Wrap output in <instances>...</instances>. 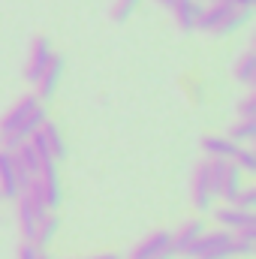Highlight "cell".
Wrapping results in <instances>:
<instances>
[{
	"instance_id": "5",
	"label": "cell",
	"mask_w": 256,
	"mask_h": 259,
	"mask_svg": "<svg viewBox=\"0 0 256 259\" xmlns=\"http://www.w3.org/2000/svg\"><path fill=\"white\" fill-rule=\"evenodd\" d=\"M55 58V52H52V42L46 39V36H36L33 42H30V58H27V69H24V78L30 81V84H36L39 81V75H42V69L49 66V61Z\"/></svg>"
},
{
	"instance_id": "13",
	"label": "cell",
	"mask_w": 256,
	"mask_h": 259,
	"mask_svg": "<svg viewBox=\"0 0 256 259\" xmlns=\"http://www.w3.org/2000/svg\"><path fill=\"white\" fill-rule=\"evenodd\" d=\"M214 217H217V223H220L223 229H229V232H235V229H241V226L256 223L253 211H244V208H235V205L217 208V211H214Z\"/></svg>"
},
{
	"instance_id": "24",
	"label": "cell",
	"mask_w": 256,
	"mask_h": 259,
	"mask_svg": "<svg viewBox=\"0 0 256 259\" xmlns=\"http://www.w3.org/2000/svg\"><path fill=\"white\" fill-rule=\"evenodd\" d=\"M235 208H244V211H253L256 205V187H241V193L235 196V202H232Z\"/></svg>"
},
{
	"instance_id": "7",
	"label": "cell",
	"mask_w": 256,
	"mask_h": 259,
	"mask_svg": "<svg viewBox=\"0 0 256 259\" xmlns=\"http://www.w3.org/2000/svg\"><path fill=\"white\" fill-rule=\"evenodd\" d=\"M39 103H42V100H39L36 94H27V97H21V100H18V103H15V106H12V109L3 115V121H0V139L12 136V133H15V127H18V124H21V121H24V118H27V115H30V112H33Z\"/></svg>"
},
{
	"instance_id": "23",
	"label": "cell",
	"mask_w": 256,
	"mask_h": 259,
	"mask_svg": "<svg viewBox=\"0 0 256 259\" xmlns=\"http://www.w3.org/2000/svg\"><path fill=\"white\" fill-rule=\"evenodd\" d=\"M232 259H247V256H253V250H256V241H244V238H235L232 235Z\"/></svg>"
},
{
	"instance_id": "2",
	"label": "cell",
	"mask_w": 256,
	"mask_h": 259,
	"mask_svg": "<svg viewBox=\"0 0 256 259\" xmlns=\"http://www.w3.org/2000/svg\"><path fill=\"white\" fill-rule=\"evenodd\" d=\"M46 121H49V109H46V103H39V106H36V109H33V112H30V115H27L18 127H15V133H12V136L0 139V142H3V148H6V151H15V148H18L21 142H27L36 130H42V124H46Z\"/></svg>"
},
{
	"instance_id": "27",
	"label": "cell",
	"mask_w": 256,
	"mask_h": 259,
	"mask_svg": "<svg viewBox=\"0 0 256 259\" xmlns=\"http://www.w3.org/2000/svg\"><path fill=\"white\" fill-rule=\"evenodd\" d=\"M232 235H235V238H244V241H256V223H250V226H241V229H235Z\"/></svg>"
},
{
	"instance_id": "8",
	"label": "cell",
	"mask_w": 256,
	"mask_h": 259,
	"mask_svg": "<svg viewBox=\"0 0 256 259\" xmlns=\"http://www.w3.org/2000/svg\"><path fill=\"white\" fill-rule=\"evenodd\" d=\"M193 205L199 214H208L214 208V193H211V184H208V160H202L193 172Z\"/></svg>"
},
{
	"instance_id": "20",
	"label": "cell",
	"mask_w": 256,
	"mask_h": 259,
	"mask_svg": "<svg viewBox=\"0 0 256 259\" xmlns=\"http://www.w3.org/2000/svg\"><path fill=\"white\" fill-rule=\"evenodd\" d=\"M226 139H232L235 145L253 142V139H256V121H238V124H232V127H229V136H226Z\"/></svg>"
},
{
	"instance_id": "19",
	"label": "cell",
	"mask_w": 256,
	"mask_h": 259,
	"mask_svg": "<svg viewBox=\"0 0 256 259\" xmlns=\"http://www.w3.org/2000/svg\"><path fill=\"white\" fill-rule=\"evenodd\" d=\"M12 154L18 157V163L24 166V172H27L30 178H36V175H39V166H42V163H39V154H36V148H33L30 142H21Z\"/></svg>"
},
{
	"instance_id": "22",
	"label": "cell",
	"mask_w": 256,
	"mask_h": 259,
	"mask_svg": "<svg viewBox=\"0 0 256 259\" xmlns=\"http://www.w3.org/2000/svg\"><path fill=\"white\" fill-rule=\"evenodd\" d=\"M232 163H235L241 172H256V151H253V148H247V145H241Z\"/></svg>"
},
{
	"instance_id": "15",
	"label": "cell",
	"mask_w": 256,
	"mask_h": 259,
	"mask_svg": "<svg viewBox=\"0 0 256 259\" xmlns=\"http://www.w3.org/2000/svg\"><path fill=\"white\" fill-rule=\"evenodd\" d=\"M15 202H18V226H21V235H24V241H33V235H36V226H39L42 220L36 217V211L30 208V202H27L24 196H18Z\"/></svg>"
},
{
	"instance_id": "9",
	"label": "cell",
	"mask_w": 256,
	"mask_h": 259,
	"mask_svg": "<svg viewBox=\"0 0 256 259\" xmlns=\"http://www.w3.org/2000/svg\"><path fill=\"white\" fill-rule=\"evenodd\" d=\"M205 232H208V229H205V220H202V217L181 223V229L172 235V253H175V256H187V250H190Z\"/></svg>"
},
{
	"instance_id": "30",
	"label": "cell",
	"mask_w": 256,
	"mask_h": 259,
	"mask_svg": "<svg viewBox=\"0 0 256 259\" xmlns=\"http://www.w3.org/2000/svg\"><path fill=\"white\" fill-rule=\"evenodd\" d=\"M39 259H52V256H49V253H39Z\"/></svg>"
},
{
	"instance_id": "28",
	"label": "cell",
	"mask_w": 256,
	"mask_h": 259,
	"mask_svg": "<svg viewBox=\"0 0 256 259\" xmlns=\"http://www.w3.org/2000/svg\"><path fill=\"white\" fill-rule=\"evenodd\" d=\"M94 259H121L118 253H100V256H94Z\"/></svg>"
},
{
	"instance_id": "3",
	"label": "cell",
	"mask_w": 256,
	"mask_h": 259,
	"mask_svg": "<svg viewBox=\"0 0 256 259\" xmlns=\"http://www.w3.org/2000/svg\"><path fill=\"white\" fill-rule=\"evenodd\" d=\"M172 256L175 253H172V235L169 232H154L130 250V259H172Z\"/></svg>"
},
{
	"instance_id": "25",
	"label": "cell",
	"mask_w": 256,
	"mask_h": 259,
	"mask_svg": "<svg viewBox=\"0 0 256 259\" xmlns=\"http://www.w3.org/2000/svg\"><path fill=\"white\" fill-rule=\"evenodd\" d=\"M238 115H241V121H256V97L253 94L238 103Z\"/></svg>"
},
{
	"instance_id": "11",
	"label": "cell",
	"mask_w": 256,
	"mask_h": 259,
	"mask_svg": "<svg viewBox=\"0 0 256 259\" xmlns=\"http://www.w3.org/2000/svg\"><path fill=\"white\" fill-rule=\"evenodd\" d=\"M18 181H15V166H12V151L0 148V199H18Z\"/></svg>"
},
{
	"instance_id": "18",
	"label": "cell",
	"mask_w": 256,
	"mask_h": 259,
	"mask_svg": "<svg viewBox=\"0 0 256 259\" xmlns=\"http://www.w3.org/2000/svg\"><path fill=\"white\" fill-rule=\"evenodd\" d=\"M250 18H253V9H235V12H232V15H229V18L211 33V36H232V33H238L244 24H250Z\"/></svg>"
},
{
	"instance_id": "14",
	"label": "cell",
	"mask_w": 256,
	"mask_h": 259,
	"mask_svg": "<svg viewBox=\"0 0 256 259\" xmlns=\"http://www.w3.org/2000/svg\"><path fill=\"white\" fill-rule=\"evenodd\" d=\"M42 139H46V145H49V151H52V160H55V163H61V160L66 157L64 130L58 127L55 121H46V124H42Z\"/></svg>"
},
{
	"instance_id": "17",
	"label": "cell",
	"mask_w": 256,
	"mask_h": 259,
	"mask_svg": "<svg viewBox=\"0 0 256 259\" xmlns=\"http://www.w3.org/2000/svg\"><path fill=\"white\" fill-rule=\"evenodd\" d=\"M232 75H235L241 84H247V88L256 81V52H253V49H247V52L235 61V66H232Z\"/></svg>"
},
{
	"instance_id": "16",
	"label": "cell",
	"mask_w": 256,
	"mask_h": 259,
	"mask_svg": "<svg viewBox=\"0 0 256 259\" xmlns=\"http://www.w3.org/2000/svg\"><path fill=\"white\" fill-rule=\"evenodd\" d=\"M58 229H61V220H58V214L55 211H49L46 214V220L36 226V235H33V244L39 247V250H46L52 241H55V235H58Z\"/></svg>"
},
{
	"instance_id": "26",
	"label": "cell",
	"mask_w": 256,
	"mask_h": 259,
	"mask_svg": "<svg viewBox=\"0 0 256 259\" xmlns=\"http://www.w3.org/2000/svg\"><path fill=\"white\" fill-rule=\"evenodd\" d=\"M39 253H42V250H39L33 241H24L21 250H18V259H39Z\"/></svg>"
},
{
	"instance_id": "1",
	"label": "cell",
	"mask_w": 256,
	"mask_h": 259,
	"mask_svg": "<svg viewBox=\"0 0 256 259\" xmlns=\"http://www.w3.org/2000/svg\"><path fill=\"white\" fill-rule=\"evenodd\" d=\"M232 232L229 229H214V232H205L190 250V259H232Z\"/></svg>"
},
{
	"instance_id": "12",
	"label": "cell",
	"mask_w": 256,
	"mask_h": 259,
	"mask_svg": "<svg viewBox=\"0 0 256 259\" xmlns=\"http://www.w3.org/2000/svg\"><path fill=\"white\" fill-rule=\"evenodd\" d=\"M241 145H235L226 136H205L202 139V151L208 154V160H235Z\"/></svg>"
},
{
	"instance_id": "4",
	"label": "cell",
	"mask_w": 256,
	"mask_h": 259,
	"mask_svg": "<svg viewBox=\"0 0 256 259\" xmlns=\"http://www.w3.org/2000/svg\"><path fill=\"white\" fill-rule=\"evenodd\" d=\"M36 181H39V190H42V199H46V208H49V211H58V208H61V196H64V193H61L58 163H55V160L42 163V166H39Z\"/></svg>"
},
{
	"instance_id": "29",
	"label": "cell",
	"mask_w": 256,
	"mask_h": 259,
	"mask_svg": "<svg viewBox=\"0 0 256 259\" xmlns=\"http://www.w3.org/2000/svg\"><path fill=\"white\" fill-rule=\"evenodd\" d=\"M157 3H160V6H166V9H169V6H172V3H175V0H157Z\"/></svg>"
},
{
	"instance_id": "21",
	"label": "cell",
	"mask_w": 256,
	"mask_h": 259,
	"mask_svg": "<svg viewBox=\"0 0 256 259\" xmlns=\"http://www.w3.org/2000/svg\"><path fill=\"white\" fill-rule=\"evenodd\" d=\"M139 3H142V0H115V3H112V9H109V18H112V21H118V24H124L130 15L139 9Z\"/></svg>"
},
{
	"instance_id": "6",
	"label": "cell",
	"mask_w": 256,
	"mask_h": 259,
	"mask_svg": "<svg viewBox=\"0 0 256 259\" xmlns=\"http://www.w3.org/2000/svg\"><path fill=\"white\" fill-rule=\"evenodd\" d=\"M61 78H64V58L61 55H55L49 66L42 69V75H39V81L33 84L36 88V97L46 103V100H52L55 94H58V88H61Z\"/></svg>"
},
{
	"instance_id": "10",
	"label": "cell",
	"mask_w": 256,
	"mask_h": 259,
	"mask_svg": "<svg viewBox=\"0 0 256 259\" xmlns=\"http://www.w3.org/2000/svg\"><path fill=\"white\" fill-rule=\"evenodd\" d=\"M172 15H175V24L181 33H193L196 30V21H199V12L205 9L202 0H175L172 6Z\"/></svg>"
}]
</instances>
